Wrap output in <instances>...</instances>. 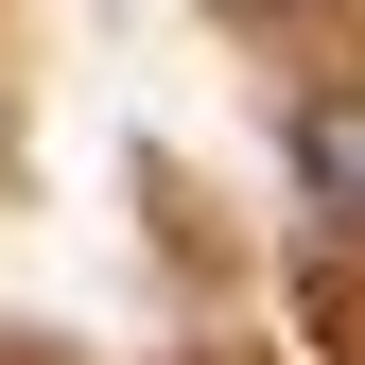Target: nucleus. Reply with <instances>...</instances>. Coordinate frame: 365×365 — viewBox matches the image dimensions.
<instances>
[{
    "mask_svg": "<svg viewBox=\"0 0 365 365\" xmlns=\"http://www.w3.org/2000/svg\"><path fill=\"white\" fill-rule=\"evenodd\" d=\"M296 192L331 209V226H365V70H331L296 105Z\"/></svg>",
    "mask_w": 365,
    "mask_h": 365,
    "instance_id": "nucleus-1",
    "label": "nucleus"
}]
</instances>
